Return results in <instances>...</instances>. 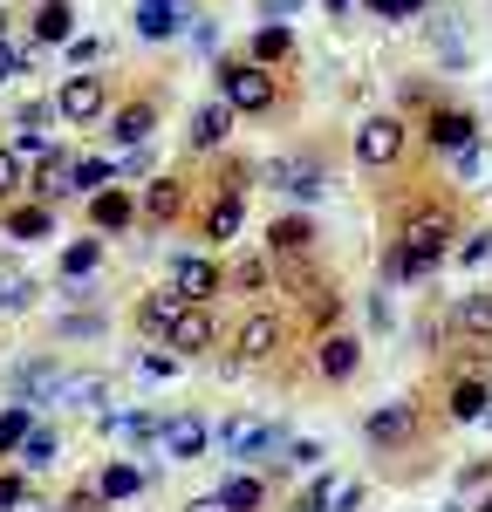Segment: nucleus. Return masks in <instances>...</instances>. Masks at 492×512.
Masks as SVG:
<instances>
[{
    "label": "nucleus",
    "mask_w": 492,
    "mask_h": 512,
    "mask_svg": "<svg viewBox=\"0 0 492 512\" xmlns=\"http://www.w3.org/2000/svg\"><path fill=\"white\" fill-rule=\"evenodd\" d=\"M458 260H465V267H486V260H492V233H465Z\"/></svg>",
    "instance_id": "obj_43"
},
{
    "label": "nucleus",
    "mask_w": 492,
    "mask_h": 512,
    "mask_svg": "<svg viewBox=\"0 0 492 512\" xmlns=\"http://www.w3.org/2000/svg\"><path fill=\"white\" fill-rule=\"evenodd\" d=\"M55 123V103H21L14 110V130H48Z\"/></svg>",
    "instance_id": "obj_41"
},
{
    "label": "nucleus",
    "mask_w": 492,
    "mask_h": 512,
    "mask_svg": "<svg viewBox=\"0 0 492 512\" xmlns=\"http://www.w3.org/2000/svg\"><path fill=\"white\" fill-rule=\"evenodd\" d=\"M151 130H158V103H151V96H137V103H123L117 117H110V137H117L123 151H137V144H151Z\"/></svg>",
    "instance_id": "obj_10"
},
{
    "label": "nucleus",
    "mask_w": 492,
    "mask_h": 512,
    "mask_svg": "<svg viewBox=\"0 0 492 512\" xmlns=\"http://www.w3.org/2000/svg\"><path fill=\"white\" fill-rule=\"evenodd\" d=\"M226 130H233V110L212 96V103H199L192 110V151H219L226 144Z\"/></svg>",
    "instance_id": "obj_18"
},
{
    "label": "nucleus",
    "mask_w": 492,
    "mask_h": 512,
    "mask_svg": "<svg viewBox=\"0 0 492 512\" xmlns=\"http://www.w3.org/2000/svg\"><path fill=\"white\" fill-rule=\"evenodd\" d=\"M369 444L383 451V444H404L410 431H417V417H410V403H383V410H369Z\"/></svg>",
    "instance_id": "obj_17"
},
{
    "label": "nucleus",
    "mask_w": 492,
    "mask_h": 512,
    "mask_svg": "<svg viewBox=\"0 0 492 512\" xmlns=\"http://www.w3.org/2000/svg\"><path fill=\"white\" fill-rule=\"evenodd\" d=\"M89 62H103V41H96V35H76V41H69V69H89Z\"/></svg>",
    "instance_id": "obj_42"
},
{
    "label": "nucleus",
    "mask_w": 492,
    "mask_h": 512,
    "mask_svg": "<svg viewBox=\"0 0 492 512\" xmlns=\"http://www.w3.org/2000/svg\"><path fill=\"white\" fill-rule=\"evenodd\" d=\"M35 274H28V267H21V260H7V253H0V315H21V308H35Z\"/></svg>",
    "instance_id": "obj_14"
},
{
    "label": "nucleus",
    "mask_w": 492,
    "mask_h": 512,
    "mask_svg": "<svg viewBox=\"0 0 492 512\" xmlns=\"http://www.w3.org/2000/svg\"><path fill=\"white\" fill-rule=\"evenodd\" d=\"M62 335H69V342H82V335H103V315H69V321H62Z\"/></svg>",
    "instance_id": "obj_46"
},
{
    "label": "nucleus",
    "mask_w": 492,
    "mask_h": 512,
    "mask_svg": "<svg viewBox=\"0 0 492 512\" xmlns=\"http://www.w3.org/2000/svg\"><path fill=\"white\" fill-rule=\"evenodd\" d=\"M130 21H137V35H144V41H171V35H185L199 14H192V0H137Z\"/></svg>",
    "instance_id": "obj_5"
},
{
    "label": "nucleus",
    "mask_w": 492,
    "mask_h": 512,
    "mask_svg": "<svg viewBox=\"0 0 492 512\" xmlns=\"http://www.w3.org/2000/svg\"><path fill=\"white\" fill-rule=\"evenodd\" d=\"M281 465L287 472H322V444H315V437H287Z\"/></svg>",
    "instance_id": "obj_35"
},
{
    "label": "nucleus",
    "mask_w": 492,
    "mask_h": 512,
    "mask_svg": "<svg viewBox=\"0 0 492 512\" xmlns=\"http://www.w3.org/2000/svg\"><path fill=\"white\" fill-rule=\"evenodd\" d=\"M62 383H69V369L62 362H48V355H35V362H21L14 369V403H62Z\"/></svg>",
    "instance_id": "obj_6"
},
{
    "label": "nucleus",
    "mask_w": 492,
    "mask_h": 512,
    "mask_svg": "<svg viewBox=\"0 0 492 512\" xmlns=\"http://www.w3.org/2000/svg\"><path fill=\"white\" fill-rule=\"evenodd\" d=\"M96 424H103V437H130V444H158L164 431V417H151V410H103Z\"/></svg>",
    "instance_id": "obj_15"
},
{
    "label": "nucleus",
    "mask_w": 492,
    "mask_h": 512,
    "mask_svg": "<svg viewBox=\"0 0 492 512\" xmlns=\"http://www.w3.org/2000/svg\"><path fill=\"white\" fill-rule=\"evenodd\" d=\"M486 424H492V403H486Z\"/></svg>",
    "instance_id": "obj_55"
},
{
    "label": "nucleus",
    "mask_w": 492,
    "mask_h": 512,
    "mask_svg": "<svg viewBox=\"0 0 492 512\" xmlns=\"http://www.w3.org/2000/svg\"><path fill=\"white\" fill-rule=\"evenodd\" d=\"M62 512H110V506H103L96 485H82V492H69V506H62Z\"/></svg>",
    "instance_id": "obj_47"
},
{
    "label": "nucleus",
    "mask_w": 492,
    "mask_h": 512,
    "mask_svg": "<svg viewBox=\"0 0 492 512\" xmlns=\"http://www.w3.org/2000/svg\"><path fill=\"white\" fill-rule=\"evenodd\" d=\"M281 451H287V431H281V424H253V417H233V424H226V458H240V465L281 458Z\"/></svg>",
    "instance_id": "obj_3"
},
{
    "label": "nucleus",
    "mask_w": 492,
    "mask_h": 512,
    "mask_svg": "<svg viewBox=\"0 0 492 512\" xmlns=\"http://www.w3.org/2000/svg\"><path fill=\"white\" fill-rule=\"evenodd\" d=\"M328 14H335V21H342V14H349V7H356V0H322Z\"/></svg>",
    "instance_id": "obj_53"
},
{
    "label": "nucleus",
    "mask_w": 492,
    "mask_h": 512,
    "mask_svg": "<svg viewBox=\"0 0 492 512\" xmlns=\"http://www.w3.org/2000/svg\"><path fill=\"white\" fill-rule=\"evenodd\" d=\"M21 506H28V478L0 472V512H21Z\"/></svg>",
    "instance_id": "obj_40"
},
{
    "label": "nucleus",
    "mask_w": 492,
    "mask_h": 512,
    "mask_svg": "<svg viewBox=\"0 0 492 512\" xmlns=\"http://www.w3.org/2000/svg\"><path fill=\"white\" fill-rule=\"evenodd\" d=\"M7 151H14L21 164H48V158H55V144H48V130H14V137H7Z\"/></svg>",
    "instance_id": "obj_34"
},
{
    "label": "nucleus",
    "mask_w": 492,
    "mask_h": 512,
    "mask_svg": "<svg viewBox=\"0 0 492 512\" xmlns=\"http://www.w3.org/2000/svg\"><path fill=\"white\" fill-rule=\"evenodd\" d=\"M356 362H363V342H356V335H322L315 369H322L328 383H349V376H356Z\"/></svg>",
    "instance_id": "obj_11"
},
{
    "label": "nucleus",
    "mask_w": 492,
    "mask_h": 512,
    "mask_svg": "<svg viewBox=\"0 0 492 512\" xmlns=\"http://www.w3.org/2000/svg\"><path fill=\"white\" fill-rule=\"evenodd\" d=\"M219 287H226V274H219L205 253H178V260H171V294H178V301H199L205 308Z\"/></svg>",
    "instance_id": "obj_7"
},
{
    "label": "nucleus",
    "mask_w": 492,
    "mask_h": 512,
    "mask_svg": "<svg viewBox=\"0 0 492 512\" xmlns=\"http://www.w3.org/2000/svg\"><path fill=\"white\" fill-rule=\"evenodd\" d=\"M397 158H404V123L397 117H369L363 130H356V164H363V171H390Z\"/></svg>",
    "instance_id": "obj_4"
},
{
    "label": "nucleus",
    "mask_w": 492,
    "mask_h": 512,
    "mask_svg": "<svg viewBox=\"0 0 492 512\" xmlns=\"http://www.w3.org/2000/svg\"><path fill=\"white\" fill-rule=\"evenodd\" d=\"M267 246H274V260H301L308 246H315V226L294 212V219H274V233H267Z\"/></svg>",
    "instance_id": "obj_21"
},
{
    "label": "nucleus",
    "mask_w": 492,
    "mask_h": 512,
    "mask_svg": "<svg viewBox=\"0 0 492 512\" xmlns=\"http://www.w3.org/2000/svg\"><path fill=\"white\" fill-rule=\"evenodd\" d=\"M451 321H458L465 335H492V287H479V294H465Z\"/></svg>",
    "instance_id": "obj_32"
},
{
    "label": "nucleus",
    "mask_w": 492,
    "mask_h": 512,
    "mask_svg": "<svg viewBox=\"0 0 492 512\" xmlns=\"http://www.w3.org/2000/svg\"><path fill=\"white\" fill-rule=\"evenodd\" d=\"M267 178H274L287 198H322V164H315V158H281Z\"/></svg>",
    "instance_id": "obj_16"
},
{
    "label": "nucleus",
    "mask_w": 492,
    "mask_h": 512,
    "mask_svg": "<svg viewBox=\"0 0 492 512\" xmlns=\"http://www.w3.org/2000/svg\"><path fill=\"white\" fill-rule=\"evenodd\" d=\"M0 41H7V7H0Z\"/></svg>",
    "instance_id": "obj_54"
},
{
    "label": "nucleus",
    "mask_w": 492,
    "mask_h": 512,
    "mask_svg": "<svg viewBox=\"0 0 492 512\" xmlns=\"http://www.w3.org/2000/svg\"><path fill=\"white\" fill-rule=\"evenodd\" d=\"M55 451H62V437L48 431V424H35V431L21 437V451H14V458H21V472H48V465H55Z\"/></svg>",
    "instance_id": "obj_26"
},
{
    "label": "nucleus",
    "mask_w": 492,
    "mask_h": 512,
    "mask_svg": "<svg viewBox=\"0 0 492 512\" xmlns=\"http://www.w3.org/2000/svg\"><path fill=\"white\" fill-rule=\"evenodd\" d=\"M178 369V355H137V376H151V383H164Z\"/></svg>",
    "instance_id": "obj_45"
},
{
    "label": "nucleus",
    "mask_w": 492,
    "mask_h": 512,
    "mask_svg": "<svg viewBox=\"0 0 492 512\" xmlns=\"http://www.w3.org/2000/svg\"><path fill=\"white\" fill-rule=\"evenodd\" d=\"M363 506V485H335V512H356Z\"/></svg>",
    "instance_id": "obj_49"
},
{
    "label": "nucleus",
    "mask_w": 492,
    "mask_h": 512,
    "mask_svg": "<svg viewBox=\"0 0 492 512\" xmlns=\"http://www.w3.org/2000/svg\"><path fill=\"white\" fill-rule=\"evenodd\" d=\"M274 349H281V321H274V315H253L240 328V362H267Z\"/></svg>",
    "instance_id": "obj_22"
},
{
    "label": "nucleus",
    "mask_w": 492,
    "mask_h": 512,
    "mask_svg": "<svg viewBox=\"0 0 492 512\" xmlns=\"http://www.w3.org/2000/svg\"><path fill=\"white\" fill-rule=\"evenodd\" d=\"M212 308H199V301H185L178 308V321H171V335H164V349H178V355H205L212 349Z\"/></svg>",
    "instance_id": "obj_9"
},
{
    "label": "nucleus",
    "mask_w": 492,
    "mask_h": 512,
    "mask_svg": "<svg viewBox=\"0 0 492 512\" xmlns=\"http://www.w3.org/2000/svg\"><path fill=\"white\" fill-rule=\"evenodd\" d=\"M110 110V89H103V76H62V89H55V117L62 123H96Z\"/></svg>",
    "instance_id": "obj_2"
},
{
    "label": "nucleus",
    "mask_w": 492,
    "mask_h": 512,
    "mask_svg": "<svg viewBox=\"0 0 492 512\" xmlns=\"http://www.w3.org/2000/svg\"><path fill=\"white\" fill-rule=\"evenodd\" d=\"M328 506H335V478L315 472V485H308V492L294 499V512H328Z\"/></svg>",
    "instance_id": "obj_38"
},
{
    "label": "nucleus",
    "mask_w": 492,
    "mask_h": 512,
    "mask_svg": "<svg viewBox=\"0 0 492 512\" xmlns=\"http://www.w3.org/2000/svg\"><path fill=\"white\" fill-rule=\"evenodd\" d=\"M0 226H7V239H55V212H48V205H7V219H0Z\"/></svg>",
    "instance_id": "obj_19"
},
{
    "label": "nucleus",
    "mask_w": 492,
    "mask_h": 512,
    "mask_svg": "<svg viewBox=\"0 0 492 512\" xmlns=\"http://www.w3.org/2000/svg\"><path fill=\"white\" fill-rule=\"evenodd\" d=\"M233 287L260 294V287H267V260H240V267H233Z\"/></svg>",
    "instance_id": "obj_44"
},
{
    "label": "nucleus",
    "mask_w": 492,
    "mask_h": 512,
    "mask_svg": "<svg viewBox=\"0 0 492 512\" xmlns=\"http://www.w3.org/2000/svg\"><path fill=\"white\" fill-rule=\"evenodd\" d=\"M240 219H246L240 192H219V198H212V212H205V239H233V233H240Z\"/></svg>",
    "instance_id": "obj_30"
},
{
    "label": "nucleus",
    "mask_w": 492,
    "mask_h": 512,
    "mask_svg": "<svg viewBox=\"0 0 492 512\" xmlns=\"http://www.w3.org/2000/svg\"><path fill=\"white\" fill-rule=\"evenodd\" d=\"M28 431H35V410H28V403H7V410H0V458H14Z\"/></svg>",
    "instance_id": "obj_31"
},
{
    "label": "nucleus",
    "mask_w": 492,
    "mask_h": 512,
    "mask_svg": "<svg viewBox=\"0 0 492 512\" xmlns=\"http://www.w3.org/2000/svg\"><path fill=\"white\" fill-rule=\"evenodd\" d=\"M376 21H410V14H424V0H363Z\"/></svg>",
    "instance_id": "obj_39"
},
{
    "label": "nucleus",
    "mask_w": 492,
    "mask_h": 512,
    "mask_svg": "<svg viewBox=\"0 0 492 512\" xmlns=\"http://www.w3.org/2000/svg\"><path fill=\"white\" fill-rule=\"evenodd\" d=\"M260 7H267V21H281V14H294L301 0H260Z\"/></svg>",
    "instance_id": "obj_51"
},
{
    "label": "nucleus",
    "mask_w": 492,
    "mask_h": 512,
    "mask_svg": "<svg viewBox=\"0 0 492 512\" xmlns=\"http://www.w3.org/2000/svg\"><path fill=\"white\" fill-rule=\"evenodd\" d=\"M62 403L103 417V410H110V383H103V376H69V383H62Z\"/></svg>",
    "instance_id": "obj_29"
},
{
    "label": "nucleus",
    "mask_w": 492,
    "mask_h": 512,
    "mask_svg": "<svg viewBox=\"0 0 492 512\" xmlns=\"http://www.w3.org/2000/svg\"><path fill=\"white\" fill-rule=\"evenodd\" d=\"M472 137H479V123L465 117V110H438V117H431V144H438V151H451V158H458Z\"/></svg>",
    "instance_id": "obj_20"
},
{
    "label": "nucleus",
    "mask_w": 492,
    "mask_h": 512,
    "mask_svg": "<svg viewBox=\"0 0 492 512\" xmlns=\"http://www.w3.org/2000/svg\"><path fill=\"white\" fill-rule=\"evenodd\" d=\"M35 41L41 48H69V41H76V7H69V0H41L35 7Z\"/></svg>",
    "instance_id": "obj_13"
},
{
    "label": "nucleus",
    "mask_w": 492,
    "mask_h": 512,
    "mask_svg": "<svg viewBox=\"0 0 492 512\" xmlns=\"http://www.w3.org/2000/svg\"><path fill=\"white\" fill-rule=\"evenodd\" d=\"M479 512H492V499H486V506H479Z\"/></svg>",
    "instance_id": "obj_56"
},
{
    "label": "nucleus",
    "mask_w": 492,
    "mask_h": 512,
    "mask_svg": "<svg viewBox=\"0 0 492 512\" xmlns=\"http://www.w3.org/2000/svg\"><path fill=\"white\" fill-rule=\"evenodd\" d=\"M486 383H458V390H451V417H458V424H486Z\"/></svg>",
    "instance_id": "obj_33"
},
{
    "label": "nucleus",
    "mask_w": 492,
    "mask_h": 512,
    "mask_svg": "<svg viewBox=\"0 0 492 512\" xmlns=\"http://www.w3.org/2000/svg\"><path fill=\"white\" fill-rule=\"evenodd\" d=\"M219 103L233 117H267L274 110V76L260 62H219Z\"/></svg>",
    "instance_id": "obj_1"
},
{
    "label": "nucleus",
    "mask_w": 492,
    "mask_h": 512,
    "mask_svg": "<svg viewBox=\"0 0 492 512\" xmlns=\"http://www.w3.org/2000/svg\"><path fill=\"white\" fill-rule=\"evenodd\" d=\"M117 178V164L110 158H76V192H103Z\"/></svg>",
    "instance_id": "obj_36"
},
{
    "label": "nucleus",
    "mask_w": 492,
    "mask_h": 512,
    "mask_svg": "<svg viewBox=\"0 0 492 512\" xmlns=\"http://www.w3.org/2000/svg\"><path fill=\"white\" fill-rule=\"evenodd\" d=\"M178 212H185V185H178V178H158V185L144 192V219H151V226H171Z\"/></svg>",
    "instance_id": "obj_23"
},
{
    "label": "nucleus",
    "mask_w": 492,
    "mask_h": 512,
    "mask_svg": "<svg viewBox=\"0 0 492 512\" xmlns=\"http://www.w3.org/2000/svg\"><path fill=\"white\" fill-rule=\"evenodd\" d=\"M14 192H28V164H21L14 151H7V144H0V205H7Z\"/></svg>",
    "instance_id": "obj_37"
},
{
    "label": "nucleus",
    "mask_w": 492,
    "mask_h": 512,
    "mask_svg": "<svg viewBox=\"0 0 492 512\" xmlns=\"http://www.w3.org/2000/svg\"><path fill=\"white\" fill-rule=\"evenodd\" d=\"M158 444H164V458H199L205 444H212V424H205L199 410H178V417H164V431H158Z\"/></svg>",
    "instance_id": "obj_8"
},
{
    "label": "nucleus",
    "mask_w": 492,
    "mask_h": 512,
    "mask_svg": "<svg viewBox=\"0 0 492 512\" xmlns=\"http://www.w3.org/2000/svg\"><path fill=\"white\" fill-rule=\"evenodd\" d=\"M185 512H226V506H219V499H192Z\"/></svg>",
    "instance_id": "obj_52"
},
{
    "label": "nucleus",
    "mask_w": 492,
    "mask_h": 512,
    "mask_svg": "<svg viewBox=\"0 0 492 512\" xmlns=\"http://www.w3.org/2000/svg\"><path fill=\"white\" fill-rule=\"evenodd\" d=\"M294 55V35H287V21H267V28H253V62L260 69H274V62H287Z\"/></svg>",
    "instance_id": "obj_27"
},
{
    "label": "nucleus",
    "mask_w": 492,
    "mask_h": 512,
    "mask_svg": "<svg viewBox=\"0 0 492 512\" xmlns=\"http://www.w3.org/2000/svg\"><path fill=\"white\" fill-rule=\"evenodd\" d=\"M178 308H185V301H178L171 287H164V294H144V308H137V328H144V335H171Z\"/></svg>",
    "instance_id": "obj_28"
},
{
    "label": "nucleus",
    "mask_w": 492,
    "mask_h": 512,
    "mask_svg": "<svg viewBox=\"0 0 492 512\" xmlns=\"http://www.w3.org/2000/svg\"><path fill=\"white\" fill-rule=\"evenodd\" d=\"M130 219H137V198L117 192V185H103V192L89 198V226H96V233H123Z\"/></svg>",
    "instance_id": "obj_12"
},
{
    "label": "nucleus",
    "mask_w": 492,
    "mask_h": 512,
    "mask_svg": "<svg viewBox=\"0 0 492 512\" xmlns=\"http://www.w3.org/2000/svg\"><path fill=\"white\" fill-rule=\"evenodd\" d=\"M96 492H103V506H123V499H137V492H144V472H137V465H103V478H96Z\"/></svg>",
    "instance_id": "obj_24"
},
{
    "label": "nucleus",
    "mask_w": 492,
    "mask_h": 512,
    "mask_svg": "<svg viewBox=\"0 0 492 512\" xmlns=\"http://www.w3.org/2000/svg\"><path fill=\"white\" fill-rule=\"evenodd\" d=\"M123 178H137V171H151V151H144V144H137V151H123V164H117Z\"/></svg>",
    "instance_id": "obj_48"
},
{
    "label": "nucleus",
    "mask_w": 492,
    "mask_h": 512,
    "mask_svg": "<svg viewBox=\"0 0 492 512\" xmlns=\"http://www.w3.org/2000/svg\"><path fill=\"white\" fill-rule=\"evenodd\" d=\"M14 76H21V55H14V48L0 41V82H14Z\"/></svg>",
    "instance_id": "obj_50"
},
{
    "label": "nucleus",
    "mask_w": 492,
    "mask_h": 512,
    "mask_svg": "<svg viewBox=\"0 0 492 512\" xmlns=\"http://www.w3.org/2000/svg\"><path fill=\"white\" fill-rule=\"evenodd\" d=\"M212 499H219L226 512H260V499H267V485H260L253 472H233L226 485H219V492H212Z\"/></svg>",
    "instance_id": "obj_25"
}]
</instances>
